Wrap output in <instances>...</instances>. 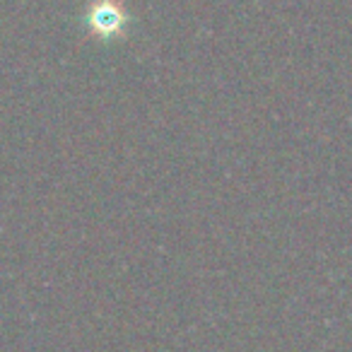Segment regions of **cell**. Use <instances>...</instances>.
<instances>
[{
  "mask_svg": "<svg viewBox=\"0 0 352 352\" xmlns=\"http://www.w3.org/2000/svg\"><path fill=\"white\" fill-rule=\"evenodd\" d=\"M126 22V15H123L121 6L113 3V0H99L97 6H92V12H89V25L97 34L102 36H111L118 34Z\"/></svg>",
  "mask_w": 352,
  "mask_h": 352,
  "instance_id": "6da1fadb",
  "label": "cell"
}]
</instances>
